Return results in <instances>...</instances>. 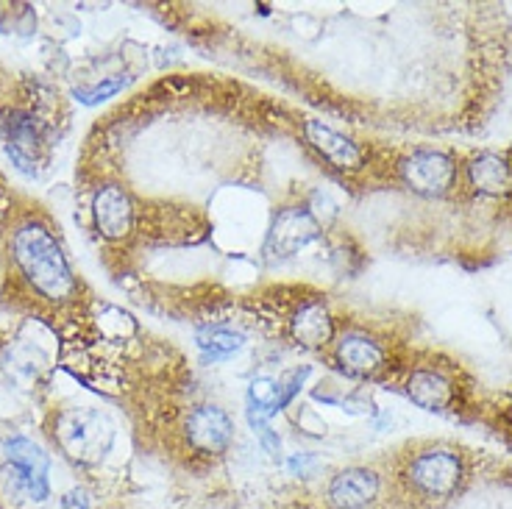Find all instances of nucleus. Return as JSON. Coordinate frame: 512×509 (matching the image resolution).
Wrapping results in <instances>:
<instances>
[{"instance_id": "4", "label": "nucleus", "mask_w": 512, "mask_h": 509, "mask_svg": "<svg viewBox=\"0 0 512 509\" xmlns=\"http://www.w3.org/2000/svg\"><path fill=\"white\" fill-rule=\"evenodd\" d=\"M181 437L195 457H223L231 446L234 426L229 415L215 404H195L181 420Z\"/></svg>"}, {"instance_id": "9", "label": "nucleus", "mask_w": 512, "mask_h": 509, "mask_svg": "<svg viewBox=\"0 0 512 509\" xmlns=\"http://www.w3.org/2000/svg\"><path fill=\"white\" fill-rule=\"evenodd\" d=\"M320 234L318 220L312 217L309 209H301V206H293V209H282L273 226H270L268 234V251L273 259H287V256H295L301 248H307L309 242L315 240Z\"/></svg>"}, {"instance_id": "1", "label": "nucleus", "mask_w": 512, "mask_h": 509, "mask_svg": "<svg viewBox=\"0 0 512 509\" xmlns=\"http://www.w3.org/2000/svg\"><path fill=\"white\" fill-rule=\"evenodd\" d=\"M14 265L28 287L51 301V304H67L78 295V281L62 254V245L53 237V231L42 223H23L14 231L12 240Z\"/></svg>"}, {"instance_id": "8", "label": "nucleus", "mask_w": 512, "mask_h": 509, "mask_svg": "<svg viewBox=\"0 0 512 509\" xmlns=\"http://www.w3.org/2000/svg\"><path fill=\"white\" fill-rule=\"evenodd\" d=\"M334 362L348 376L371 379V376L384 370L387 351H384V345L376 337L365 334V331L351 329L334 340Z\"/></svg>"}, {"instance_id": "11", "label": "nucleus", "mask_w": 512, "mask_h": 509, "mask_svg": "<svg viewBox=\"0 0 512 509\" xmlns=\"http://www.w3.org/2000/svg\"><path fill=\"white\" fill-rule=\"evenodd\" d=\"M304 137H307L309 148L340 173H357L365 165V151L357 142L348 140L346 134H340L334 128L323 126L320 120L304 123Z\"/></svg>"}, {"instance_id": "15", "label": "nucleus", "mask_w": 512, "mask_h": 509, "mask_svg": "<svg viewBox=\"0 0 512 509\" xmlns=\"http://www.w3.org/2000/svg\"><path fill=\"white\" fill-rule=\"evenodd\" d=\"M407 395L423 409L443 412L454 404V384L440 370H415L407 379Z\"/></svg>"}, {"instance_id": "5", "label": "nucleus", "mask_w": 512, "mask_h": 509, "mask_svg": "<svg viewBox=\"0 0 512 509\" xmlns=\"http://www.w3.org/2000/svg\"><path fill=\"white\" fill-rule=\"evenodd\" d=\"M401 179L410 187L412 192L418 195H426V198H440L446 195L451 187H454V179H457V165L454 159L440 151H418L407 156L401 165Z\"/></svg>"}, {"instance_id": "6", "label": "nucleus", "mask_w": 512, "mask_h": 509, "mask_svg": "<svg viewBox=\"0 0 512 509\" xmlns=\"http://www.w3.org/2000/svg\"><path fill=\"white\" fill-rule=\"evenodd\" d=\"M6 459L12 462L14 487L31 501H45L48 487V454L26 437H14L6 443Z\"/></svg>"}, {"instance_id": "17", "label": "nucleus", "mask_w": 512, "mask_h": 509, "mask_svg": "<svg viewBox=\"0 0 512 509\" xmlns=\"http://www.w3.org/2000/svg\"><path fill=\"white\" fill-rule=\"evenodd\" d=\"M123 87V81L117 78V81H109V84H101V87H92V90H78V101L81 103H98L103 98H109V95H115L117 90Z\"/></svg>"}, {"instance_id": "13", "label": "nucleus", "mask_w": 512, "mask_h": 509, "mask_svg": "<svg viewBox=\"0 0 512 509\" xmlns=\"http://www.w3.org/2000/svg\"><path fill=\"white\" fill-rule=\"evenodd\" d=\"M290 337L301 348H309V351H318V348H326L329 343H334V320L329 306L323 304L320 298H309L304 304L295 309L290 315Z\"/></svg>"}, {"instance_id": "18", "label": "nucleus", "mask_w": 512, "mask_h": 509, "mask_svg": "<svg viewBox=\"0 0 512 509\" xmlns=\"http://www.w3.org/2000/svg\"><path fill=\"white\" fill-rule=\"evenodd\" d=\"M90 507V498L84 490H73L62 498V509H87Z\"/></svg>"}, {"instance_id": "10", "label": "nucleus", "mask_w": 512, "mask_h": 509, "mask_svg": "<svg viewBox=\"0 0 512 509\" xmlns=\"http://www.w3.org/2000/svg\"><path fill=\"white\" fill-rule=\"evenodd\" d=\"M6 153L12 156L17 170L28 176H34L37 165H42L45 128L31 112H12V117L6 120Z\"/></svg>"}, {"instance_id": "7", "label": "nucleus", "mask_w": 512, "mask_h": 509, "mask_svg": "<svg viewBox=\"0 0 512 509\" xmlns=\"http://www.w3.org/2000/svg\"><path fill=\"white\" fill-rule=\"evenodd\" d=\"M92 217H95V226L101 231V237L112 242L128 240L134 234V229H137V209H134V201L117 184H106V187L95 192Z\"/></svg>"}, {"instance_id": "16", "label": "nucleus", "mask_w": 512, "mask_h": 509, "mask_svg": "<svg viewBox=\"0 0 512 509\" xmlns=\"http://www.w3.org/2000/svg\"><path fill=\"white\" fill-rule=\"evenodd\" d=\"M243 340V334L229 329V326H206V329L198 334V345L204 348L206 354H212V359L234 354V351L243 345Z\"/></svg>"}, {"instance_id": "3", "label": "nucleus", "mask_w": 512, "mask_h": 509, "mask_svg": "<svg viewBox=\"0 0 512 509\" xmlns=\"http://www.w3.org/2000/svg\"><path fill=\"white\" fill-rule=\"evenodd\" d=\"M462 459L448 448H429L412 459L404 471L410 493L426 501H446L462 482Z\"/></svg>"}, {"instance_id": "2", "label": "nucleus", "mask_w": 512, "mask_h": 509, "mask_svg": "<svg viewBox=\"0 0 512 509\" xmlns=\"http://www.w3.org/2000/svg\"><path fill=\"white\" fill-rule=\"evenodd\" d=\"M112 437V423L92 409H73L56 420V440L62 451L84 465L98 462L112 446Z\"/></svg>"}, {"instance_id": "12", "label": "nucleus", "mask_w": 512, "mask_h": 509, "mask_svg": "<svg viewBox=\"0 0 512 509\" xmlns=\"http://www.w3.org/2000/svg\"><path fill=\"white\" fill-rule=\"evenodd\" d=\"M382 479L371 468H346L326 487V501L332 509H365L379 498Z\"/></svg>"}, {"instance_id": "14", "label": "nucleus", "mask_w": 512, "mask_h": 509, "mask_svg": "<svg viewBox=\"0 0 512 509\" xmlns=\"http://www.w3.org/2000/svg\"><path fill=\"white\" fill-rule=\"evenodd\" d=\"M468 184L479 195L501 198L512 190V165L499 153H482L468 165Z\"/></svg>"}]
</instances>
